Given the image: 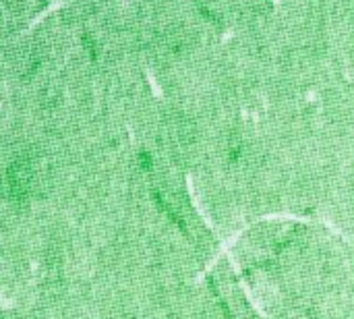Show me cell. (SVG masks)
<instances>
[{"instance_id": "6da1fadb", "label": "cell", "mask_w": 354, "mask_h": 319, "mask_svg": "<svg viewBox=\"0 0 354 319\" xmlns=\"http://www.w3.org/2000/svg\"><path fill=\"white\" fill-rule=\"evenodd\" d=\"M31 162L29 160H19L8 168V191L15 199H23L31 189Z\"/></svg>"}]
</instances>
